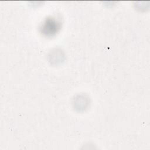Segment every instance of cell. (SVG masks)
Wrapping results in <instances>:
<instances>
[{"mask_svg": "<svg viewBox=\"0 0 150 150\" xmlns=\"http://www.w3.org/2000/svg\"><path fill=\"white\" fill-rule=\"evenodd\" d=\"M46 23L47 24L46 25V26L45 28H47V31L49 32L50 33H53L56 31L57 32V29L58 28V27H57V24L56 25V23H56V22H54V21L51 22V21H50L49 22H46Z\"/></svg>", "mask_w": 150, "mask_h": 150, "instance_id": "obj_1", "label": "cell"}]
</instances>
